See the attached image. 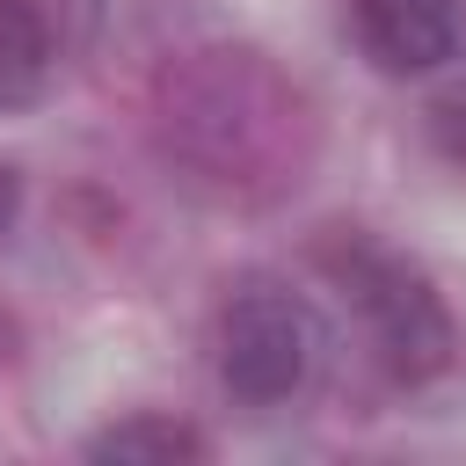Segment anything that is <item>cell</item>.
Segmentation results:
<instances>
[{"label": "cell", "instance_id": "cell-1", "mask_svg": "<svg viewBox=\"0 0 466 466\" xmlns=\"http://www.w3.org/2000/svg\"><path fill=\"white\" fill-rule=\"evenodd\" d=\"M320 146L313 102L255 44H204L153 80V153L204 204H277Z\"/></svg>", "mask_w": 466, "mask_h": 466}, {"label": "cell", "instance_id": "cell-2", "mask_svg": "<svg viewBox=\"0 0 466 466\" xmlns=\"http://www.w3.org/2000/svg\"><path fill=\"white\" fill-rule=\"evenodd\" d=\"M313 269L364 313L371 328V357L393 386H437L451 364H459V320H451V299L437 291V277L422 262H408L400 248H386L371 226H320L313 233Z\"/></svg>", "mask_w": 466, "mask_h": 466}, {"label": "cell", "instance_id": "cell-3", "mask_svg": "<svg viewBox=\"0 0 466 466\" xmlns=\"http://www.w3.org/2000/svg\"><path fill=\"white\" fill-rule=\"evenodd\" d=\"M211 364L233 400L284 408L291 393H306V379L320 364V320L291 284L240 277L211 313Z\"/></svg>", "mask_w": 466, "mask_h": 466}, {"label": "cell", "instance_id": "cell-4", "mask_svg": "<svg viewBox=\"0 0 466 466\" xmlns=\"http://www.w3.org/2000/svg\"><path fill=\"white\" fill-rule=\"evenodd\" d=\"M350 36L386 80H422L459 51V0H350Z\"/></svg>", "mask_w": 466, "mask_h": 466}, {"label": "cell", "instance_id": "cell-5", "mask_svg": "<svg viewBox=\"0 0 466 466\" xmlns=\"http://www.w3.org/2000/svg\"><path fill=\"white\" fill-rule=\"evenodd\" d=\"M73 0H0V116L36 109L66 58Z\"/></svg>", "mask_w": 466, "mask_h": 466}, {"label": "cell", "instance_id": "cell-6", "mask_svg": "<svg viewBox=\"0 0 466 466\" xmlns=\"http://www.w3.org/2000/svg\"><path fill=\"white\" fill-rule=\"evenodd\" d=\"M80 451L87 459H116V466H175V459H204L211 437L175 408H131L116 422H102Z\"/></svg>", "mask_w": 466, "mask_h": 466}, {"label": "cell", "instance_id": "cell-7", "mask_svg": "<svg viewBox=\"0 0 466 466\" xmlns=\"http://www.w3.org/2000/svg\"><path fill=\"white\" fill-rule=\"evenodd\" d=\"M430 138L444 146V160H459V167H466V80L430 109Z\"/></svg>", "mask_w": 466, "mask_h": 466}, {"label": "cell", "instance_id": "cell-8", "mask_svg": "<svg viewBox=\"0 0 466 466\" xmlns=\"http://www.w3.org/2000/svg\"><path fill=\"white\" fill-rule=\"evenodd\" d=\"M15 218H22V175L0 160V240L15 233Z\"/></svg>", "mask_w": 466, "mask_h": 466}]
</instances>
